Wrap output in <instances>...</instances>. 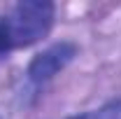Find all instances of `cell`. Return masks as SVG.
<instances>
[{"mask_svg": "<svg viewBox=\"0 0 121 119\" xmlns=\"http://www.w3.org/2000/svg\"><path fill=\"white\" fill-rule=\"evenodd\" d=\"M12 49V42H9V35H7V30H5V26H2V21H0V59L7 54Z\"/></svg>", "mask_w": 121, "mask_h": 119, "instance_id": "277c9868", "label": "cell"}, {"mask_svg": "<svg viewBox=\"0 0 121 119\" xmlns=\"http://www.w3.org/2000/svg\"><path fill=\"white\" fill-rule=\"evenodd\" d=\"M72 119H121V98L109 101L98 110H91L86 114H79V117H72Z\"/></svg>", "mask_w": 121, "mask_h": 119, "instance_id": "3957f363", "label": "cell"}, {"mask_svg": "<svg viewBox=\"0 0 121 119\" xmlns=\"http://www.w3.org/2000/svg\"><path fill=\"white\" fill-rule=\"evenodd\" d=\"M9 35L12 49L42 40L54 23V5L47 0H26L14 5L7 19H0Z\"/></svg>", "mask_w": 121, "mask_h": 119, "instance_id": "6da1fadb", "label": "cell"}, {"mask_svg": "<svg viewBox=\"0 0 121 119\" xmlns=\"http://www.w3.org/2000/svg\"><path fill=\"white\" fill-rule=\"evenodd\" d=\"M77 47L72 42H58V45H51L49 49H44L42 54H37L33 63L28 68V77L30 82L35 84H42V82H49L54 75H58L70 61L75 59Z\"/></svg>", "mask_w": 121, "mask_h": 119, "instance_id": "7a4b0ae2", "label": "cell"}]
</instances>
